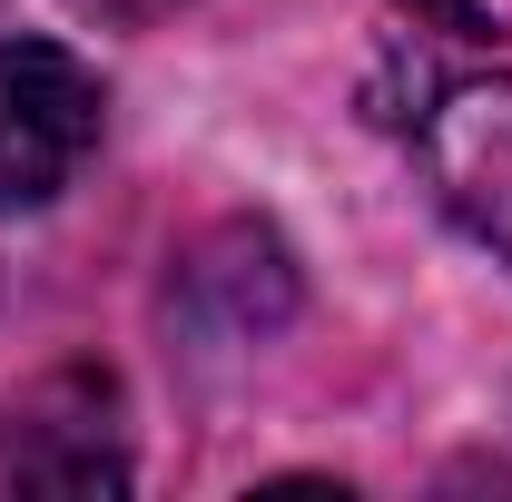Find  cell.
I'll use <instances>...</instances> for the list:
<instances>
[{"mask_svg": "<svg viewBox=\"0 0 512 502\" xmlns=\"http://www.w3.org/2000/svg\"><path fill=\"white\" fill-rule=\"evenodd\" d=\"M99 148V79L60 40H0V207H50Z\"/></svg>", "mask_w": 512, "mask_h": 502, "instance_id": "6da1fadb", "label": "cell"}, {"mask_svg": "<svg viewBox=\"0 0 512 502\" xmlns=\"http://www.w3.org/2000/svg\"><path fill=\"white\" fill-rule=\"evenodd\" d=\"M424 168L444 207L512 266V79H463L424 109Z\"/></svg>", "mask_w": 512, "mask_h": 502, "instance_id": "7a4b0ae2", "label": "cell"}, {"mask_svg": "<svg viewBox=\"0 0 512 502\" xmlns=\"http://www.w3.org/2000/svg\"><path fill=\"white\" fill-rule=\"evenodd\" d=\"M79 20H109V30H158L168 10H188V0H69Z\"/></svg>", "mask_w": 512, "mask_h": 502, "instance_id": "3957f363", "label": "cell"}]
</instances>
